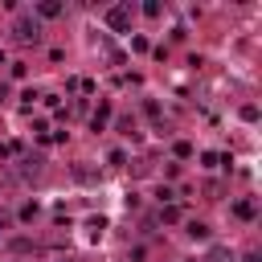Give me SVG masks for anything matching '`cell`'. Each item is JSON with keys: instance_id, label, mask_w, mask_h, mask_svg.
<instances>
[{"instance_id": "5bb4252c", "label": "cell", "mask_w": 262, "mask_h": 262, "mask_svg": "<svg viewBox=\"0 0 262 262\" xmlns=\"http://www.w3.org/2000/svg\"><path fill=\"white\" fill-rule=\"evenodd\" d=\"M37 217V205H20V221H33Z\"/></svg>"}, {"instance_id": "7c38bea8", "label": "cell", "mask_w": 262, "mask_h": 262, "mask_svg": "<svg viewBox=\"0 0 262 262\" xmlns=\"http://www.w3.org/2000/svg\"><path fill=\"white\" fill-rule=\"evenodd\" d=\"M201 164H205V168H217V164H221V156H217V151H205V156H201Z\"/></svg>"}, {"instance_id": "8fae6325", "label": "cell", "mask_w": 262, "mask_h": 262, "mask_svg": "<svg viewBox=\"0 0 262 262\" xmlns=\"http://www.w3.org/2000/svg\"><path fill=\"white\" fill-rule=\"evenodd\" d=\"M172 151H176L180 160H188V156H192V143H184V139H180V143H172Z\"/></svg>"}, {"instance_id": "277c9868", "label": "cell", "mask_w": 262, "mask_h": 262, "mask_svg": "<svg viewBox=\"0 0 262 262\" xmlns=\"http://www.w3.org/2000/svg\"><path fill=\"white\" fill-rule=\"evenodd\" d=\"M37 20H57V16H66V4L61 0H37V12H33Z\"/></svg>"}, {"instance_id": "6da1fadb", "label": "cell", "mask_w": 262, "mask_h": 262, "mask_svg": "<svg viewBox=\"0 0 262 262\" xmlns=\"http://www.w3.org/2000/svg\"><path fill=\"white\" fill-rule=\"evenodd\" d=\"M12 41H16V45H37V41H41V20H37L33 12H20V16L12 20Z\"/></svg>"}, {"instance_id": "3957f363", "label": "cell", "mask_w": 262, "mask_h": 262, "mask_svg": "<svg viewBox=\"0 0 262 262\" xmlns=\"http://www.w3.org/2000/svg\"><path fill=\"white\" fill-rule=\"evenodd\" d=\"M41 164H45L41 156H20L16 168H12V180H37L41 176Z\"/></svg>"}, {"instance_id": "e0dca14e", "label": "cell", "mask_w": 262, "mask_h": 262, "mask_svg": "<svg viewBox=\"0 0 262 262\" xmlns=\"http://www.w3.org/2000/svg\"><path fill=\"white\" fill-rule=\"evenodd\" d=\"M0 66H4V53H0Z\"/></svg>"}, {"instance_id": "5b68a950", "label": "cell", "mask_w": 262, "mask_h": 262, "mask_svg": "<svg viewBox=\"0 0 262 262\" xmlns=\"http://www.w3.org/2000/svg\"><path fill=\"white\" fill-rule=\"evenodd\" d=\"M106 123H111V106H106V102H98V111L90 115V127H94V131H102Z\"/></svg>"}, {"instance_id": "52a82bcc", "label": "cell", "mask_w": 262, "mask_h": 262, "mask_svg": "<svg viewBox=\"0 0 262 262\" xmlns=\"http://www.w3.org/2000/svg\"><path fill=\"white\" fill-rule=\"evenodd\" d=\"M188 237L205 242V237H209V225H205V221H188Z\"/></svg>"}, {"instance_id": "30bf717a", "label": "cell", "mask_w": 262, "mask_h": 262, "mask_svg": "<svg viewBox=\"0 0 262 262\" xmlns=\"http://www.w3.org/2000/svg\"><path fill=\"white\" fill-rule=\"evenodd\" d=\"M242 119H246V123H258V106L246 102V106H242Z\"/></svg>"}, {"instance_id": "8992f818", "label": "cell", "mask_w": 262, "mask_h": 262, "mask_svg": "<svg viewBox=\"0 0 262 262\" xmlns=\"http://www.w3.org/2000/svg\"><path fill=\"white\" fill-rule=\"evenodd\" d=\"M233 213H237L242 221H254V201H237V205H233Z\"/></svg>"}, {"instance_id": "9a60e30c", "label": "cell", "mask_w": 262, "mask_h": 262, "mask_svg": "<svg viewBox=\"0 0 262 262\" xmlns=\"http://www.w3.org/2000/svg\"><path fill=\"white\" fill-rule=\"evenodd\" d=\"M102 225H106L102 217H90V221H86V229H90V233H102Z\"/></svg>"}, {"instance_id": "ba28073f", "label": "cell", "mask_w": 262, "mask_h": 262, "mask_svg": "<svg viewBox=\"0 0 262 262\" xmlns=\"http://www.w3.org/2000/svg\"><path fill=\"white\" fill-rule=\"evenodd\" d=\"M209 262H233V258H229L225 246H213V250H209Z\"/></svg>"}, {"instance_id": "2e32d148", "label": "cell", "mask_w": 262, "mask_h": 262, "mask_svg": "<svg viewBox=\"0 0 262 262\" xmlns=\"http://www.w3.org/2000/svg\"><path fill=\"white\" fill-rule=\"evenodd\" d=\"M242 262H262V258H258V250H246V254H242Z\"/></svg>"}, {"instance_id": "7a4b0ae2", "label": "cell", "mask_w": 262, "mask_h": 262, "mask_svg": "<svg viewBox=\"0 0 262 262\" xmlns=\"http://www.w3.org/2000/svg\"><path fill=\"white\" fill-rule=\"evenodd\" d=\"M102 20H106L111 33H127V29H131V4H111Z\"/></svg>"}, {"instance_id": "4fadbf2b", "label": "cell", "mask_w": 262, "mask_h": 262, "mask_svg": "<svg viewBox=\"0 0 262 262\" xmlns=\"http://www.w3.org/2000/svg\"><path fill=\"white\" fill-rule=\"evenodd\" d=\"M160 217H164V225H172V221H180V209H172V205H168Z\"/></svg>"}, {"instance_id": "9c48e42d", "label": "cell", "mask_w": 262, "mask_h": 262, "mask_svg": "<svg viewBox=\"0 0 262 262\" xmlns=\"http://www.w3.org/2000/svg\"><path fill=\"white\" fill-rule=\"evenodd\" d=\"M160 12H164L160 0H147V4H143V16H160Z\"/></svg>"}]
</instances>
